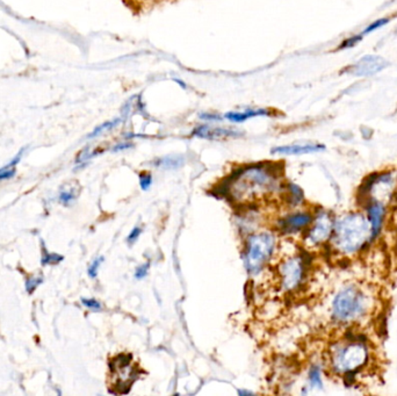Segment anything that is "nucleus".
Returning <instances> with one entry per match:
<instances>
[{
  "instance_id": "obj_4",
  "label": "nucleus",
  "mask_w": 397,
  "mask_h": 396,
  "mask_svg": "<svg viewBox=\"0 0 397 396\" xmlns=\"http://www.w3.org/2000/svg\"><path fill=\"white\" fill-rule=\"evenodd\" d=\"M369 350L362 343L350 341L348 344L337 346L332 350L331 363L332 370L344 375L357 373L369 361Z\"/></svg>"
},
{
  "instance_id": "obj_30",
  "label": "nucleus",
  "mask_w": 397,
  "mask_h": 396,
  "mask_svg": "<svg viewBox=\"0 0 397 396\" xmlns=\"http://www.w3.org/2000/svg\"><path fill=\"white\" fill-rule=\"evenodd\" d=\"M41 282H42V278H29L27 282H26V289H27V292H28L29 294H33V292L35 291L36 287H37Z\"/></svg>"
},
{
  "instance_id": "obj_20",
  "label": "nucleus",
  "mask_w": 397,
  "mask_h": 396,
  "mask_svg": "<svg viewBox=\"0 0 397 396\" xmlns=\"http://www.w3.org/2000/svg\"><path fill=\"white\" fill-rule=\"evenodd\" d=\"M198 119L201 121L207 122V123H213V122L223 121V115L220 113H214V112H203L198 114Z\"/></svg>"
},
{
  "instance_id": "obj_32",
  "label": "nucleus",
  "mask_w": 397,
  "mask_h": 396,
  "mask_svg": "<svg viewBox=\"0 0 397 396\" xmlns=\"http://www.w3.org/2000/svg\"><path fill=\"white\" fill-rule=\"evenodd\" d=\"M238 394H239L241 396L253 395V392H250V390H244V389H239V390H238Z\"/></svg>"
},
{
  "instance_id": "obj_28",
  "label": "nucleus",
  "mask_w": 397,
  "mask_h": 396,
  "mask_svg": "<svg viewBox=\"0 0 397 396\" xmlns=\"http://www.w3.org/2000/svg\"><path fill=\"white\" fill-rule=\"evenodd\" d=\"M362 40V35L352 36V37H348V39L344 40V41L341 43L339 49H348V48H352V46H355L357 43L360 42Z\"/></svg>"
},
{
  "instance_id": "obj_31",
  "label": "nucleus",
  "mask_w": 397,
  "mask_h": 396,
  "mask_svg": "<svg viewBox=\"0 0 397 396\" xmlns=\"http://www.w3.org/2000/svg\"><path fill=\"white\" fill-rule=\"evenodd\" d=\"M15 175V169H8V170H0V182L10 179Z\"/></svg>"
},
{
  "instance_id": "obj_21",
  "label": "nucleus",
  "mask_w": 397,
  "mask_h": 396,
  "mask_svg": "<svg viewBox=\"0 0 397 396\" xmlns=\"http://www.w3.org/2000/svg\"><path fill=\"white\" fill-rule=\"evenodd\" d=\"M63 256L56 254H49L48 251L43 250L42 264L43 265H56L63 261Z\"/></svg>"
},
{
  "instance_id": "obj_25",
  "label": "nucleus",
  "mask_w": 397,
  "mask_h": 396,
  "mask_svg": "<svg viewBox=\"0 0 397 396\" xmlns=\"http://www.w3.org/2000/svg\"><path fill=\"white\" fill-rule=\"evenodd\" d=\"M389 21L390 20L388 18H383L379 19V20H375V21L373 22V24H371V25H369V27H367V28H366L365 31L362 32V34H369V33L374 32V31H376V29H380L381 27H383V26H386L387 24H388Z\"/></svg>"
},
{
  "instance_id": "obj_18",
  "label": "nucleus",
  "mask_w": 397,
  "mask_h": 396,
  "mask_svg": "<svg viewBox=\"0 0 397 396\" xmlns=\"http://www.w3.org/2000/svg\"><path fill=\"white\" fill-rule=\"evenodd\" d=\"M309 381L314 388H323L322 375L319 366H312L309 371Z\"/></svg>"
},
{
  "instance_id": "obj_12",
  "label": "nucleus",
  "mask_w": 397,
  "mask_h": 396,
  "mask_svg": "<svg viewBox=\"0 0 397 396\" xmlns=\"http://www.w3.org/2000/svg\"><path fill=\"white\" fill-rule=\"evenodd\" d=\"M274 115L273 110L271 108H244L241 111L227 112L223 115L224 120L231 122V123H243L248 121L251 119L262 118V117H272Z\"/></svg>"
},
{
  "instance_id": "obj_22",
  "label": "nucleus",
  "mask_w": 397,
  "mask_h": 396,
  "mask_svg": "<svg viewBox=\"0 0 397 396\" xmlns=\"http://www.w3.org/2000/svg\"><path fill=\"white\" fill-rule=\"evenodd\" d=\"M103 261H105V258H103V256H100V257H96V259L90 264L89 268H87V275H90V278H96L100 266L103 264Z\"/></svg>"
},
{
  "instance_id": "obj_13",
  "label": "nucleus",
  "mask_w": 397,
  "mask_h": 396,
  "mask_svg": "<svg viewBox=\"0 0 397 396\" xmlns=\"http://www.w3.org/2000/svg\"><path fill=\"white\" fill-rule=\"evenodd\" d=\"M326 150V146L307 143V144H289V146H274L271 154L285 155V156H298V155L314 154Z\"/></svg>"
},
{
  "instance_id": "obj_27",
  "label": "nucleus",
  "mask_w": 397,
  "mask_h": 396,
  "mask_svg": "<svg viewBox=\"0 0 397 396\" xmlns=\"http://www.w3.org/2000/svg\"><path fill=\"white\" fill-rule=\"evenodd\" d=\"M150 264L149 263H146V264L140 265L135 270V273H134V277L137 280H142V279L146 278L148 273H149Z\"/></svg>"
},
{
  "instance_id": "obj_11",
  "label": "nucleus",
  "mask_w": 397,
  "mask_h": 396,
  "mask_svg": "<svg viewBox=\"0 0 397 396\" xmlns=\"http://www.w3.org/2000/svg\"><path fill=\"white\" fill-rule=\"evenodd\" d=\"M312 215L307 212H298L293 214L287 215L278 221V228L280 229L284 234H294L301 232L305 228H308L312 225Z\"/></svg>"
},
{
  "instance_id": "obj_8",
  "label": "nucleus",
  "mask_w": 397,
  "mask_h": 396,
  "mask_svg": "<svg viewBox=\"0 0 397 396\" xmlns=\"http://www.w3.org/2000/svg\"><path fill=\"white\" fill-rule=\"evenodd\" d=\"M335 221L326 211L319 212L312 220V227L309 229L305 239L312 246H319L326 243L332 236Z\"/></svg>"
},
{
  "instance_id": "obj_19",
  "label": "nucleus",
  "mask_w": 397,
  "mask_h": 396,
  "mask_svg": "<svg viewBox=\"0 0 397 396\" xmlns=\"http://www.w3.org/2000/svg\"><path fill=\"white\" fill-rule=\"evenodd\" d=\"M77 196H78V192H77L74 187H70V189H63V191L60 193V204L69 206V205L72 204V203L76 200Z\"/></svg>"
},
{
  "instance_id": "obj_34",
  "label": "nucleus",
  "mask_w": 397,
  "mask_h": 396,
  "mask_svg": "<svg viewBox=\"0 0 397 396\" xmlns=\"http://www.w3.org/2000/svg\"><path fill=\"white\" fill-rule=\"evenodd\" d=\"M144 1H151V0H144Z\"/></svg>"
},
{
  "instance_id": "obj_6",
  "label": "nucleus",
  "mask_w": 397,
  "mask_h": 396,
  "mask_svg": "<svg viewBox=\"0 0 397 396\" xmlns=\"http://www.w3.org/2000/svg\"><path fill=\"white\" fill-rule=\"evenodd\" d=\"M110 371L113 377V387L119 394L128 393L140 377L139 368L133 363L130 354H121L113 358L110 361Z\"/></svg>"
},
{
  "instance_id": "obj_9",
  "label": "nucleus",
  "mask_w": 397,
  "mask_h": 396,
  "mask_svg": "<svg viewBox=\"0 0 397 396\" xmlns=\"http://www.w3.org/2000/svg\"><path fill=\"white\" fill-rule=\"evenodd\" d=\"M389 65L388 61L378 55H367L352 65L348 72L355 77H369L382 71Z\"/></svg>"
},
{
  "instance_id": "obj_15",
  "label": "nucleus",
  "mask_w": 397,
  "mask_h": 396,
  "mask_svg": "<svg viewBox=\"0 0 397 396\" xmlns=\"http://www.w3.org/2000/svg\"><path fill=\"white\" fill-rule=\"evenodd\" d=\"M124 121V118L121 115L119 118L113 119V120H110V121L103 122L101 125L98 126V127L93 129L92 132H90L89 135H87V139H93L105 135L107 132H112L114 129L117 128L119 126L122 125Z\"/></svg>"
},
{
  "instance_id": "obj_16",
  "label": "nucleus",
  "mask_w": 397,
  "mask_h": 396,
  "mask_svg": "<svg viewBox=\"0 0 397 396\" xmlns=\"http://www.w3.org/2000/svg\"><path fill=\"white\" fill-rule=\"evenodd\" d=\"M285 193H286V201L291 207H295L303 203L305 196L300 186L296 185L294 182H288L285 187Z\"/></svg>"
},
{
  "instance_id": "obj_3",
  "label": "nucleus",
  "mask_w": 397,
  "mask_h": 396,
  "mask_svg": "<svg viewBox=\"0 0 397 396\" xmlns=\"http://www.w3.org/2000/svg\"><path fill=\"white\" fill-rule=\"evenodd\" d=\"M277 248V237L273 232H253L245 239L243 261L250 275H257L273 257Z\"/></svg>"
},
{
  "instance_id": "obj_2",
  "label": "nucleus",
  "mask_w": 397,
  "mask_h": 396,
  "mask_svg": "<svg viewBox=\"0 0 397 396\" xmlns=\"http://www.w3.org/2000/svg\"><path fill=\"white\" fill-rule=\"evenodd\" d=\"M372 237V230L365 216L359 213L345 215L335 222L332 244L344 254H355Z\"/></svg>"
},
{
  "instance_id": "obj_1",
  "label": "nucleus",
  "mask_w": 397,
  "mask_h": 396,
  "mask_svg": "<svg viewBox=\"0 0 397 396\" xmlns=\"http://www.w3.org/2000/svg\"><path fill=\"white\" fill-rule=\"evenodd\" d=\"M279 189H282L281 166L265 162L236 169L221 184L217 192L236 204L251 205L273 196Z\"/></svg>"
},
{
  "instance_id": "obj_33",
  "label": "nucleus",
  "mask_w": 397,
  "mask_h": 396,
  "mask_svg": "<svg viewBox=\"0 0 397 396\" xmlns=\"http://www.w3.org/2000/svg\"><path fill=\"white\" fill-rule=\"evenodd\" d=\"M174 82H177L178 84H179V86H181L183 89H186V87H187V86H186V84H185V83L183 82V80H179V79H174Z\"/></svg>"
},
{
  "instance_id": "obj_29",
  "label": "nucleus",
  "mask_w": 397,
  "mask_h": 396,
  "mask_svg": "<svg viewBox=\"0 0 397 396\" xmlns=\"http://www.w3.org/2000/svg\"><path fill=\"white\" fill-rule=\"evenodd\" d=\"M134 146V144L130 142V141H122V142L117 143L115 146L110 149L113 153H120V151L128 150V149H131Z\"/></svg>"
},
{
  "instance_id": "obj_23",
  "label": "nucleus",
  "mask_w": 397,
  "mask_h": 396,
  "mask_svg": "<svg viewBox=\"0 0 397 396\" xmlns=\"http://www.w3.org/2000/svg\"><path fill=\"white\" fill-rule=\"evenodd\" d=\"M153 185V175L149 172L140 173V187L142 191H148Z\"/></svg>"
},
{
  "instance_id": "obj_14",
  "label": "nucleus",
  "mask_w": 397,
  "mask_h": 396,
  "mask_svg": "<svg viewBox=\"0 0 397 396\" xmlns=\"http://www.w3.org/2000/svg\"><path fill=\"white\" fill-rule=\"evenodd\" d=\"M366 209H367V218H369L371 230H372V237L374 239L379 235L380 230L382 228L386 209L381 201L376 200L369 201L366 204Z\"/></svg>"
},
{
  "instance_id": "obj_17",
  "label": "nucleus",
  "mask_w": 397,
  "mask_h": 396,
  "mask_svg": "<svg viewBox=\"0 0 397 396\" xmlns=\"http://www.w3.org/2000/svg\"><path fill=\"white\" fill-rule=\"evenodd\" d=\"M184 162V157L181 156H167V157L157 158L156 161L153 162V165L163 170H174L180 168Z\"/></svg>"
},
{
  "instance_id": "obj_10",
  "label": "nucleus",
  "mask_w": 397,
  "mask_h": 396,
  "mask_svg": "<svg viewBox=\"0 0 397 396\" xmlns=\"http://www.w3.org/2000/svg\"><path fill=\"white\" fill-rule=\"evenodd\" d=\"M243 132L238 129L227 128V127H214L210 125L196 126L192 130V136L208 141H219V139H236L241 137Z\"/></svg>"
},
{
  "instance_id": "obj_7",
  "label": "nucleus",
  "mask_w": 397,
  "mask_h": 396,
  "mask_svg": "<svg viewBox=\"0 0 397 396\" xmlns=\"http://www.w3.org/2000/svg\"><path fill=\"white\" fill-rule=\"evenodd\" d=\"M278 275L280 277L281 289L286 292H293L301 286L305 279V259L301 256L286 258L278 266Z\"/></svg>"
},
{
  "instance_id": "obj_26",
  "label": "nucleus",
  "mask_w": 397,
  "mask_h": 396,
  "mask_svg": "<svg viewBox=\"0 0 397 396\" xmlns=\"http://www.w3.org/2000/svg\"><path fill=\"white\" fill-rule=\"evenodd\" d=\"M142 235V228L141 227H134L129 232L127 237V243L129 246H134L139 241L140 236Z\"/></svg>"
},
{
  "instance_id": "obj_24",
  "label": "nucleus",
  "mask_w": 397,
  "mask_h": 396,
  "mask_svg": "<svg viewBox=\"0 0 397 396\" xmlns=\"http://www.w3.org/2000/svg\"><path fill=\"white\" fill-rule=\"evenodd\" d=\"M83 306H85L87 309L92 311H103V306L100 304L99 301L96 300V299H82Z\"/></svg>"
},
{
  "instance_id": "obj_5",
  "label": "nucleus",
  "mask_w": 397,
  "mask_h": 396,
  "mask_svg": "<svg viewBox=\"0 0 397 396\" xmlns=\"http://www.w3.org/2000/svg\"><path fill=\"white\" fill-rule=\"evenodd\" d=\"M366 309V298L364 293L355 287L348 286L338 293L332 302V314L339 322L355 321L362 316Z\"/></svg>"
}]
</instances>
